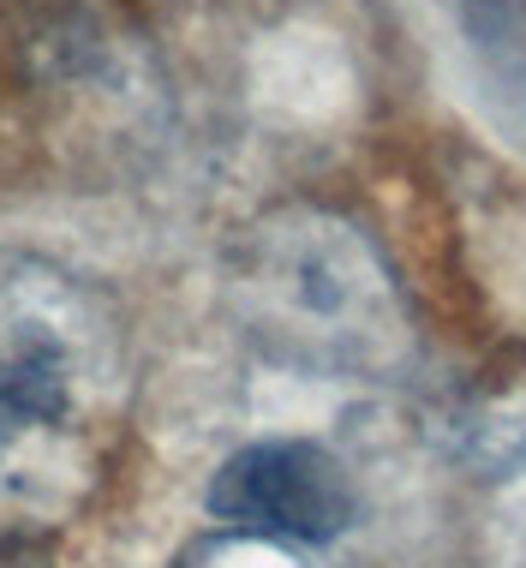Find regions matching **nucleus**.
Masks as SVG:
<instances>
[{
  "label": "nucleus",
  "instance_id": "obj_3",
  "mask_svg": "<svg viewBox=\"0 0 526 568\" xmlns=\"http://www.w3.org/2000/svg\"><path fill=\"white\" fill-rule=\"evenodd\" d=\"M210 515L240 532H270L293 545H323L353 527L360 490L342 455L305 437H263L245 443L215 467L210 479Z\"/></svg>",
  "mask_w": 526,
  "mask_h": 568
},
{
  "label": "nucleus",
  "instance_id": "obj_6",
  "mask_svg": "<svg viewBox=\"0 0 526 568\" xmlns=\"http://www.w3.org/2000/svg\"><path fill=\"white\" fill-rule=\"evenodd\" d=\"M0 568H49V539H0Z\"/></svg>",
  "mask_w": 526,
  "mask_h": 568
},
{
  "label": "nucleus",
  "instance_id": "obj_4",
  "mask_svg": "<svg viewBox=\"0 0 526 568\" xmlns=\"http://www.w3.org/2000/svg\"><path fill=\"white\" fill-rule=\"evenodd\" d=\"M437 437L448 460L467 467L473 479H520L526 473V347L497 353L448 395Z\"/></svg>",
  "mask_w": 526,
  "mask_h": 568
},
{
  "label": "nucleus",
  "instance_id": "obj_5",
  "mask_svg": "<svg viewBox=\"0 0 526 568\" xmlns=\"http://www.w3.org/2000/svg\"><path fill=\"white\" fill-rule=\"evenodd\" d=\"M174 568H330L317 557V545H293V539H270V532H240L222 527L210 539L185 545V557Z\"/></svg>",
  "mask_w": 526,
  "mask_h": 568
},
{
  "label": "nucleus",
  "instance_id": "obj_1",
  "mask_svg": "<svg viewBox=\"0 0 526 568\" xmlns=\"http://www.w3.org/2000/svg\"><path fill=\"white\" fill-rule=\"evenodd\" d=\"M127 407L114 305L49 257L0 252V539H54L97 497Z\"/></svg>",
  "mask_w": 526,
  "mask_h": 568
},
{
  "label": "nucleus",
  "instance_id": "obj_2",
  "mask_svg": "<svg viewBox=\"0 0 526 568\" xmlns=\"http://www.w3.org/2000/svg\"><path fill=\"white\" fill-rule=\"evenodd\" d=\"M227 305L263 359L312 377H395L413 359V312L360 222L317 204L257 216L227 257Z\"/></svg>",
  "mask_w": 526,
  "mask_h": 568
}]
</instances>
